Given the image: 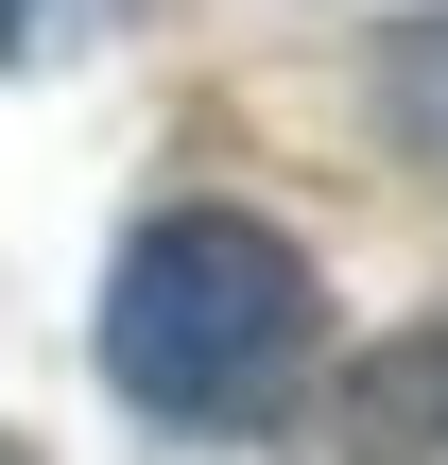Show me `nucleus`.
<instances>
[{"instance_id":"f257e3e1","label":"nucleus","mask_w":448,"mask_h":465,"mask_svg":"<svg viewBox=\"0 0 448 465\" xmlns=\"http://www.w3.org/2000/svg\"><path fill=\"white\" fill-rule=\"evenodd\" d=\"M311 345H328L311 242L259 224V207H224V190L155 207L104 259V380L155 431H276L294 380H311Z\"/></svg>"},{"instance_id":"f03ea898","label":"nucleus","mask_w":448,"mask_h":465,"mask_svg":"<svg viewBox=\"0 0 448 465\" xmlns=\"http://www.w3.org/2000/svg\"><path fill=\"white\" fill-rule=\"evenodd\" d=\"M294 465H448V328H397V345H363V362L311 397Z\"/></svg>"},{"instance_id":"7ed1b4c3","label":"nucleus","mask_w":448,"mask_h":465,"mask_svg":"<svg viewBox=\"0 0 448 465\" xmlns=\"http://www.w3.org/2000/svg\"><path fill=\"white\" fill-rule=\"evenodd\" d=\"M69 17H86V0H0V52H52Z\"/></svg>"}]
</instances>
